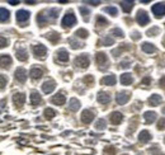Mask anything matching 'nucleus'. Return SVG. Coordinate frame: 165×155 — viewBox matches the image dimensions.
Segmentation results:
<instances>
[{
	"label": "nucleus",
	"mask_w": 165,
	"mask_h": 155,
	"mask_svg": "<svg viewBox=\"0 0 165 155\" xmlns=\"http://www.w3.org/2000/svg\"><path fill=\"white\" fill-rule=\"evenodd\" d=\"M104 11H107V13H109V14L113 15V17H116V15L118 14L117 8H114V7H107V8H104Z\"/></svg>",
	"instance_id": "obj_34"
},
{
	"label": "nucleus",
	"mask_w": 165,
	"mask_h": 155,
	"mask_svg": "<svg viewBox=\"0 0 165 155\" xmlns=\"http://www.w3.org/2000/svg\"><path fill=\"white\" fill-rule=\"evenodd\" d=\"M9 10L5 8H0V22H7L9 19Z\"/></svg>",
	"instance_id": "obj_27"
},
{
	"label": "nucleus",
	"mask_w": 165,
	"mask_h": 155,
	"mask_svg": "<svg viewBox=\"0 0 165 155\" xmlns=\"http://www.w3.org/2000/svg\"><path fill=\"white\" fill-rule=\"evenodd\" d=\"M125 155H126V154H125Z\"/></svg>",
	"instance_id": "obj_54"
},
{
	"label": "nucleus",
	"mask_w": 165,
	"mask_h": 155,
	"mask_svg": "<svg viewBox=\"0 0 165 155\" xmlns=\"http://www.w3.org/2000/svg\"><path fill=\"white\" fill-rule=\"evenodd\" d=\"M51 101H52L53 104H57V106H62V104L66 102V97L62 94V93H57L56 95L52 97Z\"/></svg>",
	"instance_id": "obj_13"
},
{
	"label": "nucleus",
	"mask_w": 165,
	"mask_h": 155,
	"mask_svg": "<svg viewBox=\"0 0 165 155\" xmlns=\"http://www.w3.org/2000/svg\"><path fill=\"white\" fill-rule=\"evenodd\" d=\"M136 21L140 26H146V24L150 22V18L145 10H138L137 14H136Z\"/></svg>",
	"instance_id": "obj_4"
},
{
	"label": "nucleus",
	"mask_w": 165,
	"mask_h": 155,
	"mask_svg": "<svg viewBox=\"0 0 165 155\" xmlns=\"http://www.w3.org/2000/svg\"><path fill=\"white\" fill-rule=\"evenodd\" d=\"M41 102H42V98H41V95H40V93L33 92L32 94H30V103H32L33 106H38Z\"/></svg>",
	"instance_id": "obj_22"
},
{
	"label": "nucleus",
	"mask_w": 165,
	"mask_h": 155,
	"mask_svg": "<svg viewBox=\"0 0 165 155\" xmlns=\"http://www.w3.org/2000/svg\"><path fill=\"white\" fill-rule=\"evenodd\" d=\"M114 43V41H113V38H111V37H106L104 38V46H111V45H113Z\"/></svg>",
	"instance_id": "obj_42"
},
{
	"label": "nucleus",
	"mask_w": 165,
	"mask_h": 155,
	"mask_svg": "<svg viewBox=\"0 0 165 155\" xmlns=\"http://www.w3.org/2000/svg\"><path fill=\"white\" fill-rule=\"evenodd\" d=\"M76 23V17L72 11H69L68 14H65V17L62 18V27L65 28H70Z\"/></svg>",
	"instance_id": "obj_1"
},
{
	"label": "nucleus",
	"mask_w": 165,
	"mask_h": 155,
	"mask_svg": "<svg viewBox=\"0 0 165 155\" xmlns=\"http://www.w3.org/2000/svg\"><path fill=\"white\" fill-rule=\"evenodd\" d=\"M164 45H165V41H164Z\"/></svg>",
	"instance_id": "obj_53"
},
{
	"label": "nucleus",
	"mask_w": 165,
	"mask_h": 155,
	"mask_svg": "<svg viewBox=\"0 0 165 155\" xmlns=\"http://www.w3.org/2000/svg\"><path fill=\"white\" fill-rule=\"evenodd\" d=\"M7 78H5L4 75H2V74H0V89H3L5 85H7Z\"/></svg>",
	"instance_id": "obj_38"
},
{
	"label": "nucleus",
	"mask_w": 165,
	"mask_h": 155,
	"mask_svg": "<svg viewBox=\"0 0 165 155\" xmlns=\"http://www.w3.org/2000/svg\"><path fill=\"white\" fill-rule=\"evenodd\" d=\"M14 78L18 80L19 83H24L27 79V71L23 69V67H18L14 73Z\"/></svg>",
	"instance_id": "obj_7"
},
{
	"label": "nucleus",
	"mask_w": 165,
	"mask_h": 155,
	"mask_svg": "<svg viewBox=\"0 0 165 155\" xmlns=\"http://www.w3.org/2000/svg\"><path fill=\"white\" fill-rule=\"evenodd\" d=\"M132 82H133V79L131 76V74L125 73V74H122V75H121V83L123 85H130Z\"/></svg>",
	"instance_id": "obj_23"
},
{
	"label": "nucleus",
	"mask_w": 165,
	"mask_h": 155,
	"mask_svg": "<svg viewBox=\"0 0 165 155\" xmlns=\"http://www.w3.org/2000/svg\"><path fill=\"white\" fill-rule=\"evenodd\" d=\"M121 7H122V9L126 11V13H130L131 9L133 8V2H122Z\"/></svg>",
	"instance_id": "obj_30"
},
{
	"label": "nucleus",
	"mask_w": 165,
	"mask_h": 155,
	"mask_svg": "<svg viewBox=\"0 0 165 155\" xmlns=\"http://www.w3.org/2000/svg\"><path fill=\"white\" fill-rule=\"evenodd\" d=\"M69 108H70V111H72V112H76V111L80 108V102H79L76 98H71L70 103H69Z\"/></svg>",
	"instance_id": "obj_24"
},
{
	"label": "nucleus",
	"mask_w": 165,
	"mask_h": 155,
	"mask_svg": "<svg viewBox=\"0 0 165 155\" xmlns=\"http://www.w3.org/2000/svg\"><path fill=\"white\" fill-rule=\"evenodd\" d=\"M55 116H56V112H55L52 108H46L45 109V117L47 120H52Z\"/></svg>",
	"instance_id": "obj_31"
},
{
	"label": "nucleus",
	"mask_w": 165,
	"mask_h": 155,
	"mask_svg": "<svg viewBox=\"0 0 165 155\" xmlns=\"http://www.w3.org/2000/svg\"><path fill=\"white\" fill-rule=\"evenodd\" d=\"M56 57L60 63H66V61L69 60V52L66 51V50H60L56 53Z\"/></svg>",
	"instance_id": "obj_17"
},
{
	"label": "nucleus",
	"mask_w": 165,
	"mask_h": 155,
	"mask_svg": "<svg viewBox=\"0 0 165 155\" xmlns=\"http://www.w3.org/2000/svg\"><path fill=\"white\" fill-rule=\"evenodd\" d=\"M152 13L156 18H161L165 15V3H156L152 7Z\"/></svg>",
	"instance_id": "obj_5"
},
{
	"label": "nucleus",
	"mask_w": 165,
	"mask_h": 155,
	"mask_svg": "<svg viewBox=\"0 0 165 155\" xmlns=\"http://www.w3.org/2000/svg\"><path fill=\"white\" fill-rule=\"evenodd\" d=\"M37 21H38V23L41 24V26H45L46 22H47V18L45 17V14H38L37 15Z\"/></svg>",
	"instance_id": "obj_37"
},
{
	"label": "nucleus",
	"mask_w": 165,
	"mask_h": 155,
	"mask_svg": "<svg viewBox=\"0 0 165 155\" xmlns=\"http://www.w3.org/2000/svg\"><path fill=\"white\" fill-rule=\"evenodd\" d=\"M13 102L18 107L23 106L24 102H26V94H23V93H17V94H14V97H13Z\"/></svg>",
	"instance_id": "obj_11"
},
{
	"label": "nucleus",
	"mask_w": 165,
	"mask_h": 155,
	"mask_svg": "<svg viewBox=\"0 0 165 155\" xmlns=\"http://www.w3.org/2000/svg\"><path fill=\"white\" fill-rule=\"evenodd\" d=\"M112 34H114L116 37H123V32H122L119 28H114V29H112Z\"/></svg>",
	"instance_id": "obj_40"
},
{
	"label": "nucleus",
	"mask_w": 165,
	"mask_h": 155,
	"mask_svg": "<svg viewBox=\"0 0 165 155\" xmlns=\"http://www.w3.org/2000/svg\"><path fill=\"white\" fill-rule=\"evenodd\" d=\"M80 13H83L84 18H87V17H88V14H89V10H88L87 8H84V7H80Z\"/></svg>",
	"instance_id": "obj_46"
},
{
	"label": "nucleus",
	"mask_w": 165,
	"mask_h": 155,
	"mask_svg": "<svg viewBox=\"0 0 165 155\" xmlns=\"http://www.w3.org/2000/svg\"><path fill=\"white\" fill-rule=\"evenodd\" d=\"M8 46V40L5 38V37H2L0 36V48H4Z\"/></svg>",
	"instance_id": "obj_39"
},
{
	"label": "nucleus",
	"mask_w": 165,
	"mask_h": 155,
	"mask_svg": "<svg viewBox=\"0 0 165 155\" xmlns=\"http://www.w3.org/2000/svg\"><path fill=\"white\" fill-rule=\"evenodd\" d=\"M50 13H51L50 17L52 18V19H56L57 15H59V14H57V13H59V9H51V10H50Z\"/></svg>",
	"instance_id": "obj_43"
},
{
	"label": "nucleus",
	"mask_w": 165,
	"mask_h": 155,
	"mask_svg": "<svg viewBox=\"0 0 165 155\" xmlns=\"http://www.w3.org/2000/svg\"><path fill=\"white\" fill-rule=\"evenodd\" d=\"M150 82H151L150 76H146V78L142 80V85H149V84H150Z\"/></svg>",
	"instance_id": "obj_47"
},
{
	"label": "nucleus",
	"mask_w": 165,
	"mask_h": 155,
	"mask_svg": "<svg viewBox=\"0 0 165 155\" xmlns=\"http://www.w3.org/2000/svg\"><path fill=\"white\" fill-rule=\"evenodd\" d=\"M100 83L104 84V85H114L116 84V76L113 75V74H111V75H107V76H104V78L100 80Z\"/></svg>",
	"instance_id": "obj_21"
},
{
	"label": "nucleus",
	"mask_w": 165,
	"mask_h": 155,
	"mask_svg": "<svg viewBox=\"0 0 165 155\" xmlns=\"http://www.w3.org/2000/svg\"><path fill=\"white\" fill-rule=\"evenodd\" d=\"M159 84H160V86H165V76H161V79H160V82H159Z\"/></svg>",
	"instance_id": "obj_48"
},
{
	"label": "nucleus",
	"mask_w": 165,
	"mask_h": 155,
	"mask_svg": "<svg viewBox=\"0 0 165 155\" xmlns=\"http://www.w3.org/2000/svg\"><path fill=\"white\" fill-rule=\"evenodd\" d=\"M108 24V21L104 17H102V15H98L97 17V26H99V27H104Z\"/></svg>",
	"instance_id": "obj_32"
},
{
	"label": "nucleus",
	"mask_w": 165,
	"mask_h": 155,
	"mask_svg": "<svg viewBox=\"0 0 165 155\" xmlns=\"http://www.w3.org/2000/svg\"><path fill=\"white\" fill-rule=\"evenodd\" d=\"M95 61H97V64L102 66V65H106L108 63V59H107V55L106 53H103V52H98L95 55Z\"/></svg>",
	"instance_id": "obj_16"
},
{
	"label": "nucleus",
	"mask_w": 165,
	"mask_h": 155,
	"mask_svg": "<svg viewBox=\"0 0 165 155\" xmlns=\"http://www.w3.org/2000/svg\"><path fill=\"white\" fill-rule=\"evenodd\" d=\"M9 4H11V5H17L18 2H9Z\"/></svg>",
	"instance_id": "obj_51"
},
{
	"label": "nucleus",
	"mask_w": 165,
	"mask_h": 155,
	"mask_svg": "<svg viewBox=\"0 0 165 155\" xmlns=\"http://www.w3.org/2000/svg\"><path fill=\"white\" fill-rule=\"evenodd\" d=\"M159 33V28L157 27H154V28H151L148 31V36H156Z\"/></svg>",
	"instance_id": "obj_41"
},
{
	"label": "nucleus",
	"mask_w": 165,
	"mask_h": 155,
	"mask_svg": "<svg viewBox=\"0 0 165 155\" xmlns=\"http://www.w3.org/2000/svg\"><path fill=\"white\" fill-rule=\"evenodd\" d=\"M10 65H11V57L9 55H0V66L8 69Z\"/></svg>",
	"instance_id": "obj_14"
},
{
	"label": "nucleus",
	"mask_w": 165,
	"mask_h": 155,
	"mask_svg": "<svg viewBox=\"0 0 165 155\" xmlns=\"http://www.w3.org/2000/svg\"><path fill=\"white\" fill-rule=\"evenodd\" d=\"M138 38H140V34L137 32H135L133 33V40H138Z\"/></svg>",
	"instance_id": "obj_49"
},
{
	"label": "nucleus",
	"mask_w": 165,
	"mask_h": 155,
	"mask_svg": "<svg viewBox=\"0 0 165 155\" xmlns=\"http://www.w3.org/2000/svg\"><path fill=\"white\" fill-rule=\"evenodd\" d=\"M33 53H34V57L37 59H45L46 55H47V48L41 45V43H38V45H34L33 46Z\"/></svg>",
	"instance_id": "obj_3"
},
{
	"label": "nucleus",
	"mask_w": 165,
	"mask_h": 155,
	"mask_svg": "<svg viewBox=\"0 0 165 155\" xmlns=\"http://www.w3.org/2000/svg\"><path fill=\"white\" fill-rule=\"evenodd\" d=\"M157 130H165V118H161L157 123Z\"/></svg>",
	"instance_id": "obj_44"
},
{
	"label": "nucleus",
	"mask_w": 165,
	"mask_h": 155,
	"mask_svg": "<svg viewBox=\"0 0 165 155\" xmlns=\"http://www.w3.org/2000/svg\"><path fill=\"white\" fill-rule=\"evenodd\" d=\"M29 11L27 10H18L17 14H15V18H17V22L18 23H26L28 19H29Z\"/></svg>",
	"instance_id": "obj_6"
},
{
	"label": "nucleus",
	"mask_w": 165,
	"mask_h": 155,
	"mask_svg": "<svg viewBox=\"0 0 165 155\" xmlns=\"http://www.w3.org/2000/svg\"><path fill=\"white\" fill-rule=\"evenodd\" d=\"M144 117H145L146 123H152L156 120V113L155 112H150V111H149V112H145Z\"/></svg>",
	"instance_id": "obj_26"
},
{
	"label": "nucleus",
	"mask_w": 165,
	"mask_h": 155,
	"mask_svg": "<svg viewBox=\"0 0 165 155\" xmlns=\"http://www.w3.org/2000/svg\"><path fill=\"white\" fill-rule=\"evenodd\" d=\"M84 82L87 83V84H89V85H90V84H93V82H94V78L91 76V75H88V76H85V78H84Z\"/></svg>",
	"instance_id": "obj_45"
},
{
	"label": "nucleus",
	"mask_w": 165,
	"mask_h": 155,
	"mask_svg": "<svg viewBox=\"0 0 165 155\" xmlns=\"http://www.w3.org/2000/svg\"><path fill=\"white\" fill-rule=\"evenodd\" d=\"M69 42H70V45H71V47H72V48H75V50H76V48H81V47L84 46V45H83V43H80V42H78V41H75V40H72V38H71V40H69Z\"/></svg>",
	"instance_id": "obj_36"
},
{
	"label": "nucleus",
	"mask_w": 165,
	"mask_h": 155,
	"mask_svg": "<svg viewBox=\"0 0 165 155\" xmlns=\"http://www.w3.org/2000/svg\"><path fill=\"white\" fill-rule=\"evenodd\" d=\"M138 140L141 141V142H148L149 140H151V134H150L149 131H146V130H144V131L140 132Z\"/></svg>",
	"instance_id": "obj_25"
},
{
	"label": "nucleus",
	"mask_w": 165,
	"mask_h": 155,
	"mask_svg": "<svg viewBox=\"0 0 165 155\" xmlns=\"http://www.w3.org/2000/svg\"><path fill=\"white\" fill-rule=\"evenodd\" d=\"M93 120H94V113L91 112L90 109H85L84 112L81 113V121L84 123H90Z\"/></svg>",
	"instance_id": "obj_10"
},
{
	"label": "nucleus",
	"mask_w": 165,
	"mask_h": 155,
	"mask_svg": "<svg viewBox=\"0 0 165 155\" xmlns=\"http://www.w3.org/2000/svg\"><path fill=\"white\" fill-rule=\"evenodd\" d=\"M29 75H30V78H32L33 80H37V79H40L42 75H43V70H42L41 67L34 66V67H32V69H30Z\"/></svg>",
	"instance_id": "obj_12"
},
{
	"label": "nucleus",
	"mask_w": 165,
	"mask_h": 155,
	"mask_svg": "<svg viewBox=\"0 0 165 155\" xmlns=\"http://www.w3.org/2000/svg\"><path fill=\"white\" fill-rule=\"evenodd\" d=\"M109 118H111V122L113 123V125H118V123H121L122 120H123V115H122L121 112H113Z\"/></svg>",
	"instance_id": "obj_18"
},
{
	"label": "nucleus",
	"mask_w": 165,
	"mask_h": 155,
	"mask_svg": "<svg viewBox=\"0 0 165 155\" xmlns=\"http://www.w3.org/2000/svg\"><path fill=\"white\" fill-rule=\"evenodd\" d=\"M163 112H164V113H165V108H164V109H163Z\"/></svg>",
	"instance_id": "obj_52"
},
{
	"label": "nucleus",
	"mask_w": 165,
	"mask_h": 155,
	"mask_svg": "<svg viewBox=\"0 0 165 155\" xmlns=\"http://www.w3.org/2000/svg\"><path fill=\"white\" fill-rule=\"evenodd\" d=\"M161 101H163V98H161V95H159V94H154V95H151L149 98V103H150V106H152V107L159 106V104L161 103Z\"/></svg>",
	"instance_id": "obj_20"
},
{
	"label": "nucleus",
	"mask_w": 165,
	"mask_h": 155,
	"mask_svg": "<svg viewBox=\"0 0 165 155\" xmlns=\"http://www.w3.org/2000/svg\"><path fill=\"white\" fill-rule=\"evenodd\" d=\"M75 65L78 66V67H80V69H87V67L89 66V56L88 55H80V56H78L76 59H75Z\"/></svg>",
	"instance_id": "obj_2"
},
{
	"label": "nucleus",
	"mask_w": 165,
	"mask_h": 155,
	"mask_svg": "<svg viewBox=\"0 0 165 155\" xmlns=\"http://www.w3.org/2000/svg\"><path fill=\"white\" fill-rule=\"evenodd\" d=\"M142 51L146 53H152V52H155V46L151 45L149 42H145L142 45Z\"/></svg>",
	"instance_id": "obj_28"
},
{
	"label": "nucleus",
	"mask_w": 165,
	"mask_h": 155,
	"mask_svg": "<svg viewBox=\"0 0 165 155\" xmlns=\"http://www.w3.org/2000/svg\"><path fill=\"white\" fill-rule=\"evenodd\" d=\"M55 88H56V83H55L52 79L46 80V82L43 83V85H42V90H43V92L46 93V94H48V93L53 92Z\"/></svg>",
	"instance_id": "obj_8"
},
{
	"label": "nucleus",
	"mask_w": 165,
	"mask_h": 155,
	"mask_svg": "<svg viewBox=\"0 0 165 155\" xmlns=\"http://www.w3.org/2000/svg\"><path fill=\"white\" fill-rule=\"evenodd\" d=\"M98 102L99 103H102V104H107V103H109L111 102V95L108 94V93H106V92H100L99 94H98Z\"/></svg>",
	"instance_id": "obj_15"
},
{
	"label": "nucleus",
	"mask_w": 165,
	"mask_h": 155,
	"mask_svg": "<svg viewBox=\"0 0 165 155\" xmlns=\"http://www.w3.org/2000/svg\"><path fill=\"white\" fill-rule=\"evenodd\" d=\"M130 93L128 92H121L118 93L117 95H116V101H117L118 104H125L128 102V99H130Z\"/></svg>",
	"instance_id": "obj_9"
},
{
	"label": "nucleus",
	"mask_w": 165,
	"mask_h": 155,
	"mask_svg": "<svg viewBox=\"0 0 165 155\" xmlns=\"http://www.w3.org/2000/svg\"><path fill=\"white\" fill-rule=\"evenodd\" d=\"M121 66H122V67H128L130 65H128L127 63H122V64H121Z\"/></svg>",
	"instance_id": "obj_50"
},
{
	"label": "nucleus",
	"mask_w": 165,
	"mask_h": 155,
	"mask_svg": "<svg viewBox=\"0 0 165 155\" xmlns=\"http://www.w3.org/2000/svg\"><path fill=\"white\" fill-rule=\"evenodd\" d=\"M46 38H47V40H50L52 43H56V42L60 40V34L56 33V32H50V33H47V34H46Z\"/></svg>",
	"instance_id": "obj_29"
},
{
	"label": "nucleus",
	"mask_w": 165,
	"mask_h": 155,
	"mask_svg": "<svg viewBox=\"0 0 165 155\" xmlns=\"http://www.w3.org/2000/svg\"><path fill=\"white\" fill-rule=\"evenodd\" d=\"M15 55H17V59L21 60V61H26L28 59V53H27V50L26 48H17L15 51Z\"/></svg>",
	"instance_id": "obj_19"
},
{
	"label": "nucleus",
	"mask_w": 165,
	"mask_h": 155,
	"mask_svg": "<svg viewBox=\"0 0 165 155\" xmlns=\"http://www.w3.org/2000/svg\"><path fill=\"white\" fill-rule=\"evenodd\" d=\"M95 128L97 130H104L106 128V121L104 120H98L97 123H95Z\"/></svg>",
	"instance_id": "obj_35"
},
{
	"label": "nucleus",
	"mask_w": 165,
	"mask_h": 155,
	"mask_svg": "<svg viewBox=\"0 0 165 155\" xmlns=\"http://www.w3.org/2000/svg\"><path fill=\"white\" fill-rule=\"evenodd\" d=\"M75 34H76V37H81V38H87L89 33H88V31H87V29L80 28V29H78V31H76Z\"/></svg>",
	"instance_id": "obj_33"
}]
</instances>
